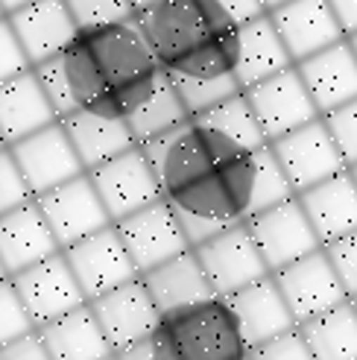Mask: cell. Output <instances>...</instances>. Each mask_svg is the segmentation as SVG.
<instances>
[{"label":"cell","instance_id":"14","mask_svg":"<svg viewBox=\"0 0 357 360\" xmlns=\"http://www.w3.org/2000/svg\"><path fill=\"white\" fill-rule=\"evenodd\" d=\"M35 202H39L44 220H47L53 235H56L62 249L88 238V235H94V231H100L112 223L109 211H105L88 173H79L62 185L39 193Z\"/></svg>","mask_w":357,"mask_h":360},{"label":"cell","instance_id":"9","mask_svg":"<svg viewBox=\"0 0 357 360\" xmlns=\"http://www.w3.org/2000/svg\"><path fill=\"white\" fill-rule=\"evenodd\" d=\"M246 229H249V235H252L261 258L270 266V273L311 255L313 249L323 246L308 220L305 208L299 202V196H290V200H284L278 205H270V208L252 214V217L246 220Z\"/></svg>","mask_w":357,"mask_h":360},{"label":"cell","instance_id":"21","mask_svg":"<svg viewBox=\"0 0 357 360\" xmlns=\"http://www.w3.org/2000/svg\"><path fill=\"white\" fill-rule=\"evenodd\" d=\"M223 299L228 302L231 314H235L249 349L264 343V340H273L284 331L296 328V319L287 308V302H284L273 273L240 287V290H235V293L223 296Z\"/></svg>","mask_w":357,"mask_h":360},{"label":"cell","instance_id":"31","mask_svg":"<svg viewBox=\"0 0 357 360\" xmlns=\"http://www.w3.org/2000/svg\"><path fill=\"white\" fill-rule=\"evenodd\" d=\"M193 117L202 120L205 126H211V129H217L220 135H226L243 153H255L266 143L261 126L255 120L252 105H249L243 91L223 100V103H217V105H211V109L202 112V115H193Z\"/></svg>","mask_w":357,"mask_h":360},{"label":"cell","instance_id":"42","mask_svg":"<svg viewBox=\"0 0 357 360\" xmlns=\"http://www.w3.org/2000/svg\"><path fill=\"white\" fill-rule=\"evenodd\" d=\"M115 357L117 360H162V357H158V352H155L152 337H147V340H141V343H132L126 349L115 352Z\"/></svg>","mask_w":357,"mask_h":360},{"label":"cell","instance_id":"35","mask_svg":"<svg viewBox=\"0 0 357 360\" xmlns=\"http://www.w3.org/2000/svg\"><path fill=\"white\" fill-rule=\"evenodd\" d=\"M30 200H35V196L27 185V179H24L21 167H18L12 150L4 147L0 150V214H6Z\"/></svg>","mask_w":357,"mask_h":360},{"label":"cell","instance_id":"44","mask_svg":"<svg viewBox=\"0 0 357 360\" xmlns=\"http://www.w3.org/2000/svg\"><path fill=\"white\" fill-rule=\"evenodd\" d=\"M281 4H287V0H264V6H266V12H270V9H275V6H281Z\"/></svg>","mask_w":357,"mask_h":360},{"label":"cell","instance_id":"1","mask_svg":"<svg viewBox=\"0 0 357 360\" xmlns=\"http://www.w3.org/2000/svg\"><path fill=\"white\" fill-rule=\"evenodd\" d=\"M164 200L173 205L190 246L208 240L228 226L246 223L252 217L255 200V153H240L223 161L202 179Z\"/></svg>","mask_w":357,"mask_h":360},{"label":"cell","instance_id":"25","mask_svg":"<svg viewBox=\"0 0 357 360\" xmlns=\"http://www.w3.org/2000/svg\"><path fill=\"white\" fill-rule=\"evenodd\" d=\"M144 278L147 290L155 302V308L162 314H170V311H178V308H188V304H196V302H205V299H214V287L205 276V269L196 258L193 246L173 255L170 261L158 264L147 273H141Z\"/></svg>","mask_w":357,"mask_h":360},{"label":"cell","instance_id":"2","mask_svg":"<svg viewBox=\"0 0 357 360\" xmlns=\"http://www.w3.org/2000/svg\"><path fill=\"white\" fill-rule=\"evenodd\" d=\"M152 343L162 360H249V343L223 296L162 314Z\"/></svg>","mask_w":357,"mask_h":360},{"label":"cell","instance_id":"30","mask_svg":"<svg viewBox=\"0 0 357 360\" xmlns=\"http://www.w3.org/2000/svg\"><path fill=\"white\" fill-rule=\"evenodd\" d=\"M188 117H190L188 105L182 103V97H178L173 79L167 77V70H162V77H158V82L152 85V91L126 115V123H129L135 141L147 143L155 135H162V132L173 129V126L185 123Z\"/></svg>","mask_w":357,"mask_h":360},{"label":"cell","instance_id":"10","mask_svg":"<svg viewBox=\"0 0 357 360\" xmlns=\"http://www.w3.org/2000/svg\"><path fill=\"white\" fill-rule=\"evenodd\" d=\"M273 278L278 284L284 302H287L296 326L337 308L340 302L349 299L346 287H343L340 276H337V269L331 266L323 246L313 249L305 258L275 269Z\"/></svg>","mask_w":357,"mask_h":360},{"label":"cell","instance_id":"13","mask_svg":"<svg viewBox=\"0 0 357 360\" xmlns=\"http://www.w3.org/2000/svg\"><path fill=\"white\" fill-rule=\"evenodd\" d=\"M88 179L94 182L112 223L129 217L132 211L144 208L155 200H162V188H158V179L141 143L109 161H103L100 167L88 170Z\"/></svg>","mask_w":357,"mask_h":360},{"label":"cell","instance_id":"49","mask_svg":"<svg viewBox=\"0 0 357 360\" xmlns=\"http://www.w3.org/2000/svg\"><path fill=\"white\" fill-rule=\"evenodd\" d=\"M6 147V141H4V135H0V150H4Z\"/></svg>","mask_w":357,"mask_h":360},{"label":"cell","instance_id":"12","mask_svg":"<svg viewBox=\"0 0 357 360\" xmlns=\"http://www.w3.org/2000/svg\"><path fill=\"white\" fill-rule=\"evenodd\" d=\"M193 252H196V258H200L217 296H228L246 284L270 276V266L261 258L246 223L217 231V235H211L208 240L196 243Z\"/></svg>","mask_w":357,"mask_h":360},{"label":"cell","instance_id":"17","mask_svg":"<svg viewBox=\"0 0 357 360\" xmlns=\"http://www.w3.org/2000/svg\"><path fill=\"white\" fill-rule=\"evenodd\" d=\"M9 150L18 161V167H21L32 196H39L50 188L67 182V179L85 173L62 120H53L44 129L9 143Z\"/></svg>","mask_w":357,"mask_h":360},{"label":"cell","instance_id":"39","mask_svg":"<svg viewBox=\"0 0 357 360\" xmlns=\"http://www.w3.org/2000/svg\"><path fill=\"white\" fill-rule=\"evenodd\" d=\"M0 360H50L44 343H41V337L39 331H27L21 337H15L9 340V343L0 346Z\"/></svg>","mask_w":357,"mask_h":360},{"label":"cell","instance_id":"33","mask_svg":"<svg viewBox=\"0 0 357 360\" xmlns=\"http://www.w3.org/2000/svg\"><path fill=\"white\" fill-rule=\"evenodd\" d=\"M32 319L24 308L21 296H18L12 278H4L0 281V346L9 343V340L21 337L27 331H32Z\"/></svg>","mask_w":357,"mask_h":360},{"label":"cell","instance_id":"28","mask_svg":"<svg viewBox=\"0 0 357 360\" xmlns=\"http://www.w3.org/2000/svg\"><path fill=\"white\" fill-rule=\"evenodd\" d=\"M296 65L290 59L287 47H284L281 35L273 24L270 12H264L252 21H246L238 27V68L235 77L240 88H249L266 77L278 74V70Z\"/></svg>","mask_w":357,"mask_h":360},{"label":"cell","instance_id":"52","mask_svg":"<svg viewBox=\"0 0 357 360\" xmlns=\"http://www.w3.org/2000/svg\"><path fill=\"white\" fill-rule=\"evenodd\" d=\"M105 360H117V357H115V354H112V357H105Z\"/></svg>","mask_w":357,"mask_h":360},{"label":"cell","instance_id":"4","mask_svg":"<svg viewBox=\"0 0 357 360\" xmlns=\"http://www.w3.org/2000/svg\"><path fill=\"white\" fill-rule=\"evenodd\" d=\"M135 24L162 68L235 27L217 0H155L135 12Z\"/></svg>","mask_w":357,"mask_h":360},{"label":"cell","instance_id":"19","mask_svg":"<svg viewBox=\"0 0 357 360\" xmlns=\"http://www.w3.org/2000/svg\"><path fill=\"white\" fill-rule=\"evenodd\" d=\"M6 21L12 24L32 68L50 56H56L79 32L65 0H32V4L9 12Z\"/></svg>","mask_w":357,"mask_h":360},{"label":"cell","instance_id":"48","mask_svg":"<svg viewBox=\"0 0 357 360\" xmlns=\"http://www.w3.org/2000/svg\"><path fill=\"white\" fill-rule=\"evenodd\" d=\"M349 170H351V176H354V182H357V165H351Z\"/></svg>","mask_w":357,"mask_h":360},{"label":"cell","instance_id":"16","mask_svg":"<svg viewBox=\"0 0 357 360\" xmlns=\"http://www.w3.org/2000/svg\"><path fill=\"white\" fill-rule=\"evenodd\" d=\"M88 308L97 316L100 328L115 352L152 337L158 322H162V311L155 308V302L141 276L91 299Z\"/></svg>","mask_w":357,"mask_h":360},{"label":"cell","instance_id":"18","mask_svg":"<svg viewBox=\"0 0 357 360\" xmlns=\"http://www.w3.org/2000/svg\"><path fill=\"white\" fill-rule=\"evenodd\" d=\"M270 18L293 62H301L346 39L328 0H287L270 9Z\"/></svg>","mask_w":357,"mask_h":360},{"label":"cell","instance_id":"26","mask_svg":"<svg viewBox=\"0 0 357 360\" xmlns=\"http://www.w3.org/2000/svg\"><path fill=\"white\" fill-rule=\"evenodd\" d=\"M53 120H59V115L47 100L32 68L0 82V135H4L6 147L44 129Z\"/></svg>","mask_w":357,"mask_h":360},{"label":"cell","instance_id":"11","mask_svg":"<svg viewBox=\"0 0 357 360\" xmlns=\"http://www.w3.org/2000/svg\"><path fill=\"white\" fill-rule=\"evenodd\" d=\"M115 229H117L123 246H126L132 264L138 266V273H147V269L170 261L178 252L190 249L185 229L164 196L132 211L129 217L117 220Z\"/></svg>","mask_w":357,"mask_h":360},{"label":"cell","instance_id":"22","mask_svg":"<svg viewBox=\"0 0 357 360\" xmlns=\"http://www.w3.org/2000/svg\"><path fill=\"white\" fill-rule=\"evenodd\" d=\"M59 249L62 246L50 231L35 200L0 214V261H4L9 276L56 255Z\"/></svg>","mask_w":357,"mask_h":360},{"label":"cell","instance_id":"3","mask_svg":"<svg viewBox=\"0 0 357 360\" xmlns=\"http://www.w3.org/2000/svg\"><path fill=\"white\" fill-rule=\"evenodd\" d=\"M141 147H144L152 165L162 196H173L176 191L202 179L223 161L243 153L226 135H220L217 129H211V126H205L196 117H188L185 123L155 135L152 141L141 143Z\"/></svg>","mask_w":357,"mask_h":360},{"label":"cell","instance_id":"23","mask_svg":"<svg viewBox=\"0 0 357 360\" xmlns=\"http://www.w3.org/2000/svg\"><path fill=\"white\" fill-rule=\"evenodd\" d=\"M296 196L323 246L357 229V182L349 167Z\"/></svg>","mask_w":357,"mask_h":360},{"label":"cell","instance_id":"38","mask_svg":"<svg viewBox=\"0 0 357 360\" xmlns=\"http://www.w3.org/2000/svg\"><path fill=\"white\" fill-rule=\"evenodd\" d=\"M30 68L32 65L27 59V53H24L21 41H18L12 24L6 21V15H4L0 18V82L24 74V70H30Z\"/></svg>","mask_w":357,"mask_h":360},{"label":"cell","instance_id":"7","mask_svg":"<svg viewBox=\"0 0 357 360\" xmlns=\"http://www.w3.org/2000/svg\"><path fill=\"white\" fill-rule=\"evenodd\" d=\"M62 255L70 266V273H74V278L79 281L88 302L141 276L117 235L115 223H109L105 229L94 231V235H88L77 243L65 246Z\"/></svg>","mask_w":357,"mask_h":360},{"label":"cell","instance_id":"27","mask_svg":"<svg viewBox=\"0 0 357 360\" xmlns=\"http://www.w3.org/2000/svg\"><path fill=\"white\" fill-rule=\"evenodd\" d=\"M35 331H39L50 360H105L115 354L88 302L44 322Z\"/></svg>","mask_w":357,"mask_h":360},{"label":"cell","instance_id":"50","mask_svg":"<svg viewBox=\"0 0 357 360\" xmlns=\"http://www.w3.org/2000/svg\"><path fill=\"white\" fill-rule=\"evenodd\" d=\"M351 304H354V311H357V296H351Z\"/></svg>","mask_w":357,"mask_h":360},{"label":"cell","instance_id":"45","mask_svg":"<svg viewBox=\"0 0 357 360\" xmlns=\"http://www.w3.org/2000/svg\"><path fill=\"white\" fill-rule=\"evenodd\" d=\"M150 4H155V0H132V6H135V12H138V9H144V6H150Z\"/></svg>","mask_w":357,"mask_h":360},{"label":"cell","instance_id":"20","mask_svg":"<svg viewBox=\"0 0 357 360\" xmlns=\"http://www.w3.org/2000/svg\"><path fill=\"white\" fill-rule=\"evenodd\" d=\"M296 70L319 115H328L357 97V56L349 39H340L337 44L296 62Z\"/></svg>","mask_w":357,"mask_h":360},{"label":"cell","instance_id":"15","mask_svg":"<svg viewBox=\"0 0 357 360\" xmlns=\"http://www.w3.org/2000/svg\"><path fill=\"white\" fill-rule=\"evenodd\" d=\"M9 278H12L15 290H18V296H21L35 328L88 302L79 281L74 278V273H70L62 249L56 252V255L32 264V266L21 269V273H15Z\"/></svg>","mask_w":357,"mask_h":360},{"label":"cell","instance_id":"36","mask_svg":"<svg viewBox=\"0 0 357 360\" xmlns=\"http://www.w3.org/2000/svg\"><path fill=\"white\" fill-rule=\"evenodd\" d=\"M249 360H316V357L308 349L305 337H301V331L296 326L273 340H264V343L252 346L249 349Z\"/></svg>","mask_w":357,"mask_h":360},{"label":"cell","instance_id":"40","mask_svg":"<svg viewBox=\"0 0 357 360\" xmlns=\"http://www.w3.org/2000/svg\"><path fill=\"white\" fill-rule=\"evenodd\" d=\"M217 4L223 6V12L231 18V24H235V27H240V24L252 21V18L266 12L264 0H217Z\"/></svg>","mask_w":357,"mask_h":360},{"label":"cell","instance_id":"51","mask_svg":"<svg viewBox=\"0 0 357 360\" xmlns=\"http://www.w3.org/2000/svg\"><path fill=\"white\" fill-rule=\"evenodd\" d=\"M4 15H6V12H4V6H0V18H4Z\"/></svg>","mask_w":357,"mask_h":360},{"label":"cell","instance_id":"41","mask_svg":"<svg viewBox=\"0 0 357 360\" xmlns=\"http://www.w3.org/2000/svg\"><path fill=\"white\" fill-rule=\"evenodd\" d=\"M334 15H337V21H340L343 32L351 35L357 32V0H328Z\"/></svg>","mask_w":357,"mask_h":360},{"label":"cell","instance_id":"24","mask_svg":"<svg viewBox=\"0 0 357 360\" xmlns=\"http://www.w3.org/2000/svg\"><path fill=\"white\" fill-rule=\"evenodd\" d=\"M59 120L65 126L70 143H74L85 173L100 167L103 161H109L120 153L138 147L126 117L103 115V112H94V109H79V112H70Z\"/></svg>","mask_w":357,"mask_h":360},{"label":"cell","instance_id":"43","mask_svg":"<svg viewBox=\"0 0 357 360\" xmlns=\"http://www.w3.org/2000/svg\"><path fill=\"white\" fill-rule=\"evenodd\" d=\"M27 4H32V0H0V6H4L6 15L15 12V9H21V6H27Z\"/></svg>","mask_w":357,"mask_h":360},{"label":"cell","instance_id":"32","mask_svg":"<svg viewBox=\"0 0 357 360\" xmlns=\"http://www.w3.org/2000/svg\"><path fill=\"white\" fill-rule=\"evenodd\" d=\"M65 4L79 30H94L135 18L132 0H65Z\"/></svg>","mask_w":357,"mask_h":360},{"label":"cell","instance_id":"46","mask_svg":"<svg viewBox=\"0 0 357 360\" xmlns=\"http://www.w3.org/2000/svg\"><path fill=\"white\" fill-rule=\"evenodd\" d=\"M349 39V44H351V50H354V56H357V32H351V35H346Z\"/></svg>","mask_w":357,"mask_h":360},{"label":"cell","instance_id":"6","mask_svg":"<svg viewBox=\"0 0 357 360\" xmlns=\"http://www.w3.org/2000/svg\"><path fill=\"white\" fill-rule=\"evenodd\" d=\"M243 94H246L249 105H252L255 120L261 126L266 143L316 120V117H323L313 97L308 94L305 82H301L296 65L243 88Z\"/></svg>","mask_w":357,"mask_h":360},{"label":"cell","instance_id":"37","mask_svg":"<svg viewBox=\"0 0 357 360\" xmlns=\"http://www.w3.org/2000/svg\"><path fill=\"white\" fill-rule=\"evenodd\" d=\"M323 249H325L331 266L337 269V276H340L349 299L357 296V229L349 231V235H343V238L331 240V243H325Z\"/></svg>","mask_w":357,"mask_h":360},{"label":"cell","instance_id":"5","mask_svg":"<svg viewBox=\"0 0 357 360\" xmlns=\"http://www.w3.org/2000/svg\"><path fill=\"white\" fill-rule=\"evenodd\" d=\"M235 68H238V27H231L208 39L196 50H190L185 59H178L164 70L193 117L243 91L235 77Z\"/></svg>","mask_w":357,"mask_h":360},{"label":"cell","instance_id":"8","mask_svg":"<svg viewBox=\"0 0 357 360\" xmlns=\"http://www.w3.org/2000/svg\"><path fill=\"white\" fill-rule=\"evenodd\" d=\"M270 150L278 158V165L296 193L325 182L328 176L349 167L323 117L270 141Z\"/></svg>","mask_w":357,"mask_h":360},{"label":"cell","instance_id":"34","mask_svg":"<svg viewBox=\"0 0 357 360\" xmlns=\"http://www.w3.org/2000/svg\"><path fill=\"white\" fill-rule=\"evenodd\" d=\"M323 120L337 143V150L346 158V165L349 167L357 165V97L349 100L346 105H340V109L323 115Z\"/></svg>","mask_w":357,"mask_h":360},{"label":"cell","instance_id":"47","mask_svg":"<svg viewBox=\"0 0 357 360\" xmlns=\"http://www.w3.org/2000/svg\"><path fill=\"white\" fill-rule=\"evenodd\" d=\"M4 278H9V273H6V266H4V261H0V281Z\"/></svg>","mask_w":357,"mask_h":360},{"label":"cell","instance_id":"29","mask_svg":"<svg viewBox=\"0 0 357 360\" xmlns=\"http://www.w3.org/2000/svg\"><path fill=\"white\" fill-rule=\"evenodd\" d=\"M316 360H357V311L351 299L299 326Z\"/></svg>","mask_w":357,"mask_h":360}]
</instances>
